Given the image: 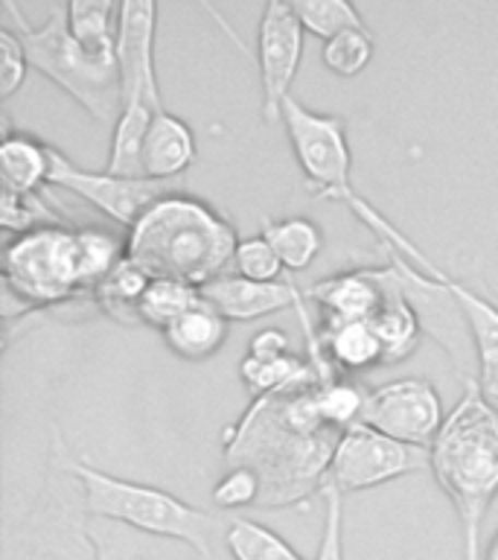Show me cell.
<instances>
[{"mask_svg":"<svg viewBox=\"0 0 498 560\" xmlns=\"http://www.w3.org/2000/svg\"><path fill=\"white\" fill-rule=\"evenodd\" d=\"M201 298L213 310L225 315L227 322H253L262 315L283 313V310H300L306 292L295 280H274V283H257L239 275H222L201 287Z\"/></svg>","mask_w":498,"mask_h":560,"instance_id":"obj_14","label":"cell"},{"mask_svg":"<svg viewBox=\"0 0 498 560\" xmlns=\"http://www.w3.org/2000/svg\"><path fill=\"white\" fill-rule=\"evenodd\" d=\"M454 301L461 304L475 348V365H478V388L487 402L498 411V306L487 295H481L463 280L446 278Z\"/></svg>","mask_w":498,"mask_h":560,"instance_id":"obj_17","label":"cell"},{"mask_svg":"<svg viewBox=\"0 0 498 560\" xmlns=\"http://www.w3.org/2000/svg\"><path fill=\"white\" fill-rule=\"evenodd\" d=\"M76 254L79 287L82 292H94L126 260V243L108 228L82 225L76 228Z\"/></svg>","mask_w":498,"mask_h":560,"instance_id":"obj_25","label":"cell"},{"mask_svg":"<svg viewBox=\"0 0 498 560\" xmlns=\"http://www.w3.org/2000/svg\"><path fill=\"white\" fill-rule=\"evenodd\" d=\"M225 546L234 560H306L274 528L248 520V516L230 520L225 532Z\"/></svg>","mask_w":498,"mask_h":560,"instance_id":"obj_26","label":"cell"},{"mask_svg":"<svg viewBox=\"0 0 498 560\" xmlns=\"http://www.w3.org/2000/svg\"><path fill=\"white\" fill-rule=\"evenodd\" d=\"M341 432L327 429L304 435L280 411L277 394L251 400L248 411L227 429V467H251L262 481V508L300 505L323 488L332 450Z\"/></svg>","mask_w":498,"mask_h":560,"instance_id":"obj_3","label":"cell"},{"mask_svg":"<svg viewBox=\"0 0 498 560\" xmlns=\"http://www.w3.org/2000/svg\"><path fill=\"white\" fill-rule=\"evenodd\" d=\"M367 394H370L367 388H361L347 376H332V380L318 385V406H321L327 427L344 432V429L361 423Z\"/></svg>","mask_w":498,"mask_h":560,"instance_id":"obj_29","label":"cell"},{"mask_svg":"<svg viewBox=\"0 0 498 560\" xmlns=\"http://www.w3.org/2000/svg\"><path fill=\"white\" fill-rule=\"evenodd\" d=\"M428 470L458 514L463 560H484V523L498 497V411L478 383L463 385L461 400L446 415L428 446Z\"/></svg>","mask_w":498,"mask_h":560,"instance_id":"obj_2","label":"cell"},{"mask_svg":"<svg viewBox=\"0 0 498 560\" xmlns=\"http://www.w3.org/2000/svg\"><path fill=\"white\" fill-rule=\"evenodd\" d=\"M68 7V30L94 56H117L120 7L108 0H73Z\"/></svg>","mask_w":498,"mask_h":560,"instance_id":"obj_24","label":"cell"},{"mask_svg":"<svg viewBox=\"0 0 498 560\" xmlns=\"http://www.w3.org/2000/svg\"><path fill=\"white\" fill-rule=\"evenodd\" d=\"M306 298H312L315 304L321 306V327L344 322H370L376 310L382 306L384 266L382 269H349L318 280L315 287L306 289Z\"/></svg>","mask_w":498,"mask_h":560,"instance_id":"obj_15","label":"cell"},{"mask_svg":"<svg viewBox=\"0 0 498 560\" xmlns=\"http://www.w3.org/2000/svg\"><path fill=\"white\" fill-rule=\"evenodd\" d=\"M70 467L85 488L87 514L94 520H108L146 537L178 540L201 560L216 558V537L225 540L230 520L208 514L164 488L99 470L82 458H70Z\"/></svg>","mask_w":498,"mask_h":560,"instance_id":"obj_6","label":"cell"},{"mask_svg":"<svg viewBox=\"0 0 498 560\" xmlns=\"http://www.w3.org/2000/svg\"><path fill=\"white\" fill-rule=\"evenodd\" d=\"M292 353V341L283 330L277 327H265V330L253 332L251 341H248V353L245 357L251 359H280Z\"/></svg>","mask_w":498,"mask_h":560,"instance_id":"obj_35","label":"cell"},{"mask_svg":"<svg viewBox=\"0 0 498 560\" xmlns=\"http://www.w3.org/2000/svg\"><path fill=\"white\" fill-rule=\"evenodd\" d=\"M152 275L143 271L138 262H131L129 257L108 275V278L94 289L96 306L99 313L108 315L111 322L122 324V327H138L140 324V298L146 295Z\"/></svg>","mask_w":498,"mask_h":560,"instance_id":"obj_22","label":"cell"},{"mask_svg":"<svg viewBox=\"0 0 498 560\" xmlns=\"http://www.w3.org/2000/svg\"><path fill=\"white\" fill-rule=\"evenodd\" d=\"M234 269L239 278L257 280V283H274L283 275V262H280L277 252L271 248V243L262 234L248 236L239 243L234 257Z\"/></svg>","mask_w":498,"mask_h":560,"instance_id":"obj_31","label":"cell"},{"mask_svg":"<svg viewBox=\"0 0 498 560\" xmlns=\"http://www.w3.org/2000/svg\"><path fill=\"white\" fill-rule=\"evenodd\" d=\"M52 158H56V147L44 143L29 131H12L7 126L3 143H0L3 190L21 192V196L47 192V184L52 178Z\"/></svg>","mask_w":498,"mask_h":560,"instance_id":"obj_19","label":"cell"},{"mask_svg":"<svg viewBox=\"0 0 498 560\" xmlns=\"http://www.w3.org/2000/svg\"><path fill=\"white\" fill-rule=\"evenodd\" d=\"M304 24L292 3H265L257 26V70L262 88V120L280 122L283 105L292 100L300 59H304Z\"/></svg>","mask_w":498,"mask_h":560,"instance_id":"obj_13","label":"cell"},{"mask_svg":"<svg viewBox=\"0 0 498 560\" xmlns=\"http://www.w3.org/2000/svg\"><path fill=\"white\" fill-rule=\"evenodd\" d=\"M292 9L306 33L318 35L323 42L347 30H367L365 18L347 0H292Z\"/></svg>","mask_w":498,"mask_h":560,"instance_id":"obj_28","label":"cell"},{"mask_svg":"<svg viewBox=\"0 0 498 560\" xmlns=\"http://www.w3.org/2000/svg\"><path fill=\"white\" fill-rule=\"evenodd\" d=\"M376 42L370 30H347V33L335 35L330 42H323L321 59L327 70L335 77H358L361 70L374 61Z\"/></svg>","mask_w":498,"mask_h":560,"instance_id":"obj_30","label":"cell"},{"mask_svg":"<svg viewBox=\"0 0 498 560\" xmlns=\"http://www.w3.org/2000/svg\"><path fill=\"white\" fill-rule=\"evenodd\" d=\"M29 56V68L52 79L68 96H73L96 122L111 126L122 112V82L117 56H94L68 30V7H50L42 24H29L17 3H3Z\"/></svg>","mask_w":498,"mask_h":560,"instance_id":"obj_7","label":"cell"},{"mask_svg":"<svg viewBox=\"0 0 498 560\" xmlns=\"http://www.w3.org/2000/svg\"><path fill=\"white\" fill-rule=\"evenodd\" d=\"M280 122L286 129L292 152H295V161L300 166V173H304L312 196L347 205L349 213L370 234L379 236L384 252L402 254L405 260H411L414 266L428 271V275L440 271V266L419 252L417 245L411 243L408 236L402 234L391 219L382 217L361 192H356V187H353V152H349L347 140V120L341 114L312 112V108H306L304 103H297L295 96H292L283 105Z\"/></svg>","mask_w":498,"mask_h":560,"instance_id":"obj_4","label":"cell"},{"mask_svg":"<svg viewBox=\"0 0 498 560\" xmlns=\"http://www.w3.org/2000/svg\"><path fill=\"white\" fill-rule=\"evenodd\" d=\"M271 248L277 252L283 269L304 271L315 262L323 248L321 228L309 217H286V219H262V231Z\"/></svg>","mask_w":498,"mask_h":560,"instance_id":"obj_23","label":"cell"},{"mask_svg":"<svg viewBox=\"0 0 498 560\" xmlns=\"http://www.w3.org/2000/svg\"><path fill=\"white\" fill-rule=\"evenodd\" d=\"M262 481L251 467H227L225 476L213 485V505L218 511L260 505Z\"/></svg>","mask_w":498,"mask_h":560,"instance_id":"obj_32","label":"cell"},{"mask_svg":"<svg viewBox=\"0 0 498 560\" xmlns=\"http://www.w3.org/2000/svg\"><path fill=\"white\" fill-rule=\"evenodd\" d=\"M443 420V400L423 376H400L370 388L361 415V423L374 427L376 432L423 450L435 444Z\"/></svg>","mask_w":498,"mask_h":560,"instance_id":"obj_11","label":"cell"},{"mask_svg":"<svg viewBox=\"0 0 498 560\" xmlns=\"http://www.w3.org/2000/svg\"><path fill=\"white\" fill-rule=\"evenodd\" d=\"M157 7L146 0L120 3V30H117V65L122 82V112L111 129V147L105 173L143 178L140 149L149 126L164 112V94L157 82L155 65Z\"/></svg>","mask_w":498,"mask_h":560,"instance_id":"obj_8","label":"cell"},{"mask_svg":"<svg viewBox=\"0 0 498 560\" xmlns=\"http://www.w3.org/2000/svg\"><path fill=\"white\" fill-rule=\"evenodd\" d=\"M70 458L64 438L52 429L44 485L29 505L7 516L0 560H99L85 488Z\"/></svg>","mask_w":498,"mask_h":560,"instance_id":"obj_5","label":"cell"},{"mask_svg":"<svg viewBox=\"0 0 498 560\" xmlns=\"http://www.w3.org/2000/svg\"><path fill=\"white\" fill-rule=\"evenodd\" d=\"M227 330H230V322L201 298L199 304L166 327L164 341L175 357L187 359V362H201V359L216 357L222 350V345L227 341Z\"/></svg>","mask_w":498,"mask_h":560,"instance_id":"obj_20","label":"cell"},{"mask_svg":"<svg viewBox=\"0 0 498 560\" xmlns=\"http://www.w3.org/2000/svg\"><path fill=\"white\" fill-rule=\"evenodd\" d=\"M423 467H428V450L400 444L367 423H356L341 432L339 444L332 450L327 481L341 493H356L411 476Z\"/></svg>","mask_w":498,"mask_h":560,"instance_id":"obj_10","label":"cell"},{"mask_svg":"<svg viewBox=\"0 0 498 560\" xmlns=\"http://www.w3.org/2000/svg\"><path fill=\"white\" fill-rule=\"evenodd\" d=\"M321 341L335 371L361 374V371H370L376 365H384L382 345L376 339L370 322L327 324L321 332Z\"/></svg>","mask_w":498,"mask_h":560,"instance_id":"obj_21","label":"cell"},{"mask_svg":"<svg viewBox=\"0 0 498 560\" xmlns=\"http://www.w3.org/2000/svg\"><path fill=\"white\" fill-rule=\"evenodd\" d=\"M50 184L73 192L82 201H87L91 208L103 210L105 217H111L117 225L126 228L134 225L157 199L181 190L178 182L126 178V175L105 173V170H85V166L73 164L68 155H61L59 149H56V158H52Z\"/></svg>","mask_w":498,"mask_h":560,"instance_id":"obj_12","label":"cell"},{"mask_svg":"<svg viewBox=\"0 0 498 560\" xmlns=\"http://www.w3.org/2000/svg\"><path fill=\"white\" fill-rule=\"evenodd\" d=\"M239 243V231L222 210L201 196L175 190L129 228L126 257L152 278L201 289L227 275Z\"/></svg>","mask_w":498,"mask_h":560,"instance_id":"obj_1","label":"cell"},{"mask_svg":"<svg viewBox=\"0 0 498 560\" xmlns=\"http://www.w3.org/2000/svg\"><path fill=\"white\" fill-rule=\"evenodd\" d=\"M201 301V289L190 287V283H181V280H164L152 278L146 295L140 298V324L146 327H155V330L164 332L173 322H178L187 310Z\"/></svg>","mask_w":498,"mask_h":560,"instance_id":"obj_27","label":"cell"},{"mask_svg":"<svg viewBox=\"0 0 498 560\" xmlns=\"http://www.w3.org/2000/svg\"><path fill=\"white\" fill-rule=\"evenodd\" d=\"M199 158V140L192 126L173 112H161L149 126L143 149H140V170L143 178L155 182H178V175L187 173Z\"/></svg>","mask_w":498,"mask_h":560,"instance_id":"obj_16","label":"cell"},{"mask_svg":"<svg viewBox=\"0 0 498 560\" xmlns=\"http://www.w3.org/2000/svg\"><path fill=\"white\" fill-rule=\"evenodd\" d=\"M323 532L312 560H344V493L323 481Z\"/></svg>","mask_w":498,"mask_h":560,"instance_id":"obj_33","label":"cell"},{"mask_svg":"<svg viewBox=\"0 0 498 560\" xmlns=\"http://www.w3.org/2000/svg\"><path fill=\"white\" fill-rule=\"evenodd\" d=\"M370 327H374L376 339L382 345L384 365L408 359L417 350L419 336H423V324H419L417 310H414V304L405 295L400 271H396V266L391 260L384 266L382 306L370 318Z\"/></svg>","mask_w":498,"mask_h":560,"instance_id":"obj_18","label":"cell"},{"mask_svg":"<svg viewBox=\"0 0 498 560\" xmlns=\"http://www.w3.org/2000/svg\"><path fill=\"white\" fill-rule=\"evenodd\" d=\"M484 560H498V534L487 542V551H484Z\"/></svg>","mask_w":498,"mask_h":560,"instance_id":"obj_36","label":"cell"},{"mask_svg":"<svg viewBox=\"0 0 498 560\" xmlns=\"http://www.w3.org/2000/svg\"><path fill=\"white\" fill-rule=\"evenodd\" d=\"M26 70H29V56H26L21 35L12 26H3L0 30V96L3 100H9L24 85Z\"/></svg>","mask_w":498,"mask_h":560,"instance_id":"obj_34","label":"cell"},{"mask_svg":"<svg viewBox=\"0 0 498 560\" xmlns=\"http://www.w3.org/2000/svg\"><path fill=\"white\" fill-rule=\"evenodd\" d=\"M3 287L33 310H52L82 292L76 225H42L3 248Z\"/></svg>","mask_w":498,"mask_h":560,"instance_id":"obj_9","label":"cell"}]
</instances>
